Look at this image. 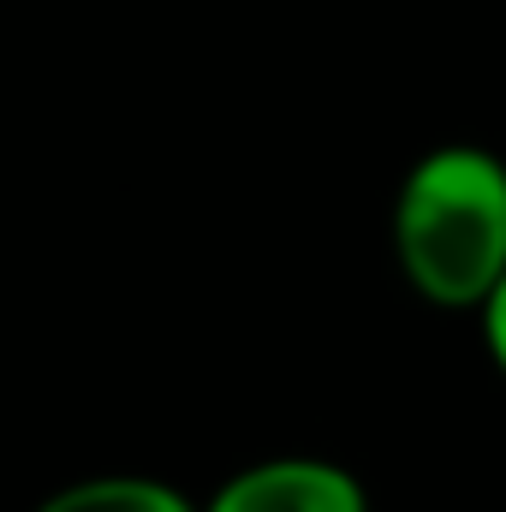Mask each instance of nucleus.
<instances>
[{
	"label": "nucleus",
	"mask_w": 506,
	"mask_h": 512,
	"mask_svg": "<svg viewBox=\"0 0 506 512\" xmlns=\"http://www.w3.org/2000/svg\"><path fill=\"white\" fill-rule=\"evenodd\" d=\"M393 245L429 304L483 310L506 280V167L471 143L423 155L399 191Z\"/></svg>",
	"instance_id": "obj_1"
},
{
	"label": "nucleus",
	"mask_w": 506,
	"mask_h": 512,
	"mask_svg": "<svg viewBox=\"0 0 506 512\" xmlns=\"http://www.w3.org/2000/svg\"><path fill=\"white\" fill-rule=\"evenodd\" d=\"M203 512H370L352 471L328 459H268L215 489Z\"/></svg>",
	"instance_id": "obj_2"
},
{
	"label": "nucleus",
	"mask_w": 506,
	"mask_h": 512,
	"mask_svg": "<svg viewBox=\"0 0 506 512\" xmlns=\"http://www.w3.org/2000/svg\"><path fill=\"white\" fill-rule=\"evenodd\" d=\"M36 512H197L179 489L149 483V477H96V483H72L60 495H48Z\"/></svg>",
	"instance_id": "obj_3"
},
{
	"label": "nucleus",
	"mask_w": 506,
	"mask_h": 512,
	"mask_svg": "<svg viewBox=\"0 0 506 512\" xmlns=\"http://www.w3.org/2000/svg\"><path fill=\"white\" fill-rule=\"evenodd\" d=\"M483 334H489V352H495V364L506 370V280L495 286V298L483 304Z\"/></svg>",
	"instance_id": "obj_4"
}]
</instances>
